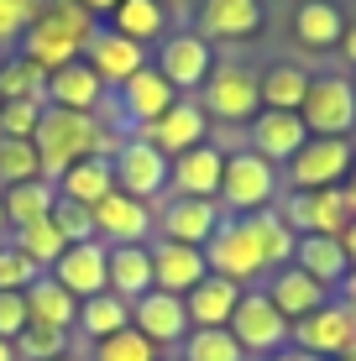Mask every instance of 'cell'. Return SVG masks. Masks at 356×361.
Instances as JSON below:
<instances>
[{"label":"cell","instance_id":"277c9868","mask_svg":"<svg viewBox=\"0 0 356 361\" xmlns=\"http://www.w3.org/2000/svg\"><path fill=\"white\" fill-rule=\"evenodd\" d=\"M283 194V178L267 157H257L252 147L226 152V173H220V209L231 215H257V209H273Z\"/></svg>","mask_w":356,"mask_h":361},{"label":"cell","instance_id":"680465c9","mask_svg":"<svg viewBox=\"0 0 356 361\" xmlns=\"http://www.w3.org/2000/svg\"><path fill=\"white\" fill-rule=\"evenodd\" d=\"M346 361H356V356H346Z\"/></svg>","mask_w":356,"mask_h":361},{"label":"cell","instance_id":"2e32d148","mask_svg":"<svg viewBox=\"0 0 356 361\" xmlns=\"http://www.w3.org/2000/svg\"><path fill=\"white\" fill-rule=\"evenodd\" d=\"M94 235L105 246H147L152 241V204H142V199H131L121 189L105 194L94 204Z\"/></svg>","mask_w":356,"mask_h":361},{"label":"cell","instance_id":"d6a6232c","mask_svg":"<svg viewBox=\"0 0 356 361\" xmlns=\"http://www.w3.org/2000/svg\"><path fill=\"white\" fill-rule=\"evenodd\" d=\"M126 325H131V304H126V298L94 293V298H84V304H79V325H73V330H79L84 341L100 345V341H110V335H121Z\"/></svg>","mask_w":356,"mask_h":361},{"label":"cell","instance_id":"7dc6e473","mask_svg":"<svg viewBox=\"0 0 356 361\" xmlns=\"http://www.w3.org/2000/svg\"><path fill=\"white\" fill-rule=\"evenodd\" d=\"M79 6H84V11H90V16H110V11H116V6H121V0H79Z\"/></svg>","mask_w":356,"mask_h":361},{"label":"cell","instance_id":"836d02e7","mask_svg":"<svg viewBox=\"0 0 356 361\" xmlns=\"http://www.w3.org/2000/svg\"><path fill=\"white\" fill-rule=\"evenodd\" d=\"M11 246H16V252L27 257L37 272H53L58 257L68 252V241H63V231L53 226V215H47V220H32V226H21V231H11Z\"/></svg>","mask_w":356,"mask_h":361},{"label":"cell","instance_id":"603a6c76","mask_svg":"<svg viewBox=\"0 0 356 361\" xmlns=\"http://www.w3.org/2000/svg\"><path fill=\"white\" fill-rule=\"evenodd\" d=\"M304 142H309V131H304V121L293 110H257V121H252V152L257 157H267L273 168H288Z\"/></svg>","mask_w":356,"mask_h":361},{"label":"cell","instance_id":"7bdbcfd3","mask_svg":"<svg viewBox=\"0 0 356 361\" xmlns=\"http://www.w3.org/2000/svg\"><path fill=\"white\" fill-rule=\"evenodd\" d=\"M37 6H42V0H0V58L21 47L27 27L37 21Z\"/></svg>","mask_w":356,"mask_h":361},{"label":"cell","instance_id":"4316f807","mask_svg":"<svg viewBox=\"0 0 356 361\" xmlns=\"http://www.w3.org/2000/svg\"><path fill=\"white\" fill-rule=\"evenodd\" d=\"M241 293H247V288H236V283H226V278H215V272H210L194 293H183L189 325L194 330H226L231 314H236V304H241Z\"/></svg>","mask_w":356,"mask_h":361},{"label":"cell","instance_id":"5bb4252c","mask_svg":"<svg viewBox=\"0 0 356 361\" xmlns=\"http://www.w3.org/2000/svg\"><path fill=\"white\" fill-rule=\"evenodd\" d=\"M173 99H178V90L163 79L152 63H147L142 73H131L126 84L116 90V110H121V126H131V131H147L157 116H168L173 110Z\"/></svg>","mask_w":356,"mask_h":361},{"label":"cell","instance_id":"681fc988","mask_svg":"<svg viewBox=\"0 0 356 361\" xmlns=\"http://www.w3.org/2000/svg\"><path fill=\"white\" fill-rule=\"evenodd\" d=\"M336 298H346V304L356 309V267H351V278H346V283H340V293H336Z\"/></svg>","mask_w":356,"mask_h":361},{"label":"cell","instance_id":"74e56055","mask_svg":"<svg viewBox=\"0 0 356 361\" xmlns=\"http://www.w3.org/2000/svg\"><path fill=\"white\" fill-rule=\"evenodd\" d=\"M178 361H247L231 330H189V341L178 345Z\"/></svg>","mask_w":356,"mask_h":361},{"label":"cell","instance_id":"cb8c5ba5","mask_svg":"<svg viewBox=\"0 0 356 361\" xmlns=\"http://www.w3.org/2000/svg\"><path fill=\"white\" fill-rule=\"evenodd\" d=\"M194 21L204 42H241L262 32V0H200Z\"/></svg>","mask_w":356,"mask_h":361},{"label":"cell","instance_id":"83f0119b","mask_svg":"<svg viewBox=\"0 0 356 361\" xmlns=\"http://www.w3.org/2000/svg\"><path fill=\"white\" fill-rule=\"evenodd\" d=\"M293 37H299V47H314V53L340 47V37H346V16H340L336 0H304V6L293 11Z\"/></svg>","mask_w":356,"mask_h":361},{"label":"cell","instance_id":"60d3db41","mask_svg":"<svg viewBox=\"0 0 356 361\" xmlns=\"http://www.w3.org/2000/svg\"><path fill=\"white\" fill-rule=\"evenodd\" d=\"M42 110H47L42 99H0V136L6 142H32Z\"/></svg>","mask_w":356,"mask_h":361},{"label":"cell","instance_id":"9a60e30c","mask_svg":"<svg viewBox=\"0 0 356 361\" xmlns=\"http://www.w3.org/2000/svg\"><path fill=\"white\" fill-rule=\"evenodd\" d=\"M131 330L147 335V341L157 345V351H178L183 341H189V309H183V298L173 293H142L137 304H131Z\"/></svg>","mask_w":356,"mask_h":361},{"label":"cell","instance_id":"8992f818","mask_svg":"<svg viewBox=\"0 0 356 361\" xmlns=\"http://www.w3.org/2000/svg\"><path fill=\"white\" fill-rule=\"evenodd\" d=\"M356 168V147L351 136H309L288 163V189L320 194V189H340Z\"/></svg>","mask_w":356,"mask_h":361},{"label":"cell","instance_id":"9c48e42d","mask_svg":"<svg viewBox=\"0 0 356 361\" xmlns=\"http://www.w3.org/2000/svg\"><path fill=\"white\" fill-rule=\"evenodd\" d=\"M299 121L309 136H351L356 131V84L340 73H314L309 94L299 105Z\"/></svg>","mask_w":356,"mask_h":361},{"label":"cell","instance_id":"d590c367","mask_svg":"<svg viewBox=\"0 0 356 361\" xmlns=\"http://www.w3.org/2000/svg\"><path fill=\"white\" fill-rule=\"evenodd\" d=\"M351 220H356V199L346 194V183L340 189H320V194H309V231H320V235H346L351 231Z\"/></svg>","mask_w":356,"mask_h":361},{"label":"cell","instance_id":"ac0fdd59","mask_svg":"<svg viewBox=\"0 0 356 361\" xmlns=\"http://www.w3.org/2000/svg\"><path fill=\"white\" fill-rule=\"evenodd\" d=\"M53 278L63 283L79 304H84V298H94V293H110V246H105V241H79V246H68V252L58 257Z\"/></svg>","mask_w":356,"mask_h":361},{"label":"cell","instance_id":"f35d334b","mask_svg":"<svg viewBox=\"0 0 356 361\" xmlns=\"http://www.w3.org/2000/svg\"><path fill=\"white\" fill-rule=\"evenodd\" d=\"M42 178V157L32 142H6L0 136V189H16V183Z\"/></svg>","mask_w":356,"mask_h":361},{"label":"cell","instance_id":"f6af8a7d","mask_svg":"<svg viewBox=\"0 0 356 361\" xmlns=\"http://www.w3.org/2000/svg\"><path fill=\"white\" fill-rule=\"evenodd\" d=\"M37 278H42V272H37V267L27 262V257H21L16 246H11V241L0 246V293H27Z\"/></svg>","mask_w":356,"mask_h":361},{"label":"cell","instance_id":"ee69618b","mask_svg":"<svg viewBox=\"0 0 356 361\" xmlns=\"http://www.w3.org/2000/svg\"><path fill=\"white\" fill-rule=\"evenodd\" d=\"M53 226L63 231L68 246L100 241V235H94V209H90V204H73V199H63V194H58V204H53Z\"/></svg>","mask_w":356,"mask_h":361},{"label":"cell","instance_id":"c3c4849f","mask_svg":"<svg viewBox=\"0 0 356 361\" xmlns=\"http://www.w3.org/2000/svg\"><path fill=\"white\" fill-rule=\"evenodd\" d=\"M340 53H346V63H356V21L346 27V37H340Z\"/></svg>","mask_w":356,"mask_h":361},{"label":"cell","instance_id":"8d00e7d4","mask_svg":"<svg viewBox=\"0 0 356 361\" xmlns=\"http://www.w3.org/2000/svg\"><path fill=\"white\" fill-rule=\"evenodd\" d=\"M0 99H42L47 105V73L21 53L0 58Z\"/></svg>","mask_w":356,"mask_h":361},{"label":"cell","instance_id":"8fae6325","mask_svg":"<svg viewBox=\"0 0 356 361\" xmlns=\"http://www.w3.org/2000/svg\"><path fill=\"white\" fill-rule=\"evenodd\" d=\"M152 68H157V73H163V79L183 94V90H200V84L210 79L215 53H210V42H204L200 32H168L163 42H157Z\"/></svg>","mask_w":356,"mask_h":361},{"label":"cell","instance_id":"f907efd6","mask_svg":"<svg viewBox=\"0 0 356 361\" xmlns=\"http://www.w3.org/2000/svg\"><path fill=\"white\" fill-rule=\"evenodd\" d=\"M340 246H346V257H351V267H356V220H351V231L340 235Z\"/></svg>","mask_w":356,"mask_h":361},{"label":"cell","instance_id":"3957f363","mask_svg":"<svg viewBox=\"0 0 356 361\" xmlns=\"http://www.w3.org/2000/svg\"><path fill=\"white\" fill-rule=\"evenodd\" d=\"M94 27H100V21H94L79 0H42V6H37V21L27 27L16 53L32 58L42 73H53L63 63H79V53H84V42H90Z\"/></svg>","mask_w":356,"mask_h":361},{"label":"cell","instance_id":"52a82bcc","mask_svg":"<svg viewBox=\"0 0 356 361\" xmlns=\"http://www.w3.org/2000/svg\"><path fill=\"white\" fill-rule=\"evenodd\" d=\"M293 351L304 356H320V361H346L356 356V309L346 298H330L325 309H314L309 319H299L288 335Z\"/></svg>","mask_w":356,"mask_h":361},{"label":"cell","instance_id":"f1b7e54d","mask_svg":"<svg viewBox=\"0 0 356 361\" xmlns=\"http://www.w3.org/2000/svg\"><path fill=\"white\" fill-rule=\"evenodd\" d=\"M110 293L126 304L152 293V246H110Z\"/></svg>","mask_w":356,"mask_h":361},{"label":"cell","instance_id":"44dd1931","mask_svg":"<svg viewBox=\"0 0 356 361\" xmlns=\"http://www.w3.org/2000/svg\"><path fill=\"white\" fill-rule=\"evenodd\" d=\"M210 278V267H204V252L200 246H178V241H152V288L157 293H194L200 283Z\"/></svg>","mask_w":356,"mask_h":361},{"label":"cell","instance_id":"6da1fadb","mask_svg":"<svg viewBox=\"0 0 356 361\" xmlns=\"http://www.w3.org/2000/svg\"><path fill=\"white\" fill-rule=\"evenodd\" d=\"M293 246H299V235L278 220V209L226 215L220 231L204 241V267H210L215 278L236 283V288H262L267 272L293 262Z\"/></svg>","mask_w":356,"mask_h":361},{"label":"cell","instance_id":"7a4b0ae2","mask_svg":"<svg viewBox=\"0 0 356 361\" xmlns=\"http://www.w3.org/2000/svg\"><path fill=\"white\" fill-rule=\"evenodd\" d=\"M121 136L126 131H110L100 116H73V110L47 105L42 121H37V131H32V147H37V157H42V178L58 183L73 163H84V157H116Z\"/></svg>","mask_w":356,"mask_h":361},{"label":"cell","instance_id":"4fadbf2b","mask_svg":"<svg viewBox=\"0 0 356 361\" xmlns=\"http://www.w3.org/2000/svg\"><path fill=\"white\" fill-rule=\"evenodd\" d=\"M79 58H84V63H90L94 73H100V84H105L110 94H116L121 84L131 79V73H142L147 63H152L142 42H131V37H121V32H110V27H94Z\"/></svg>","mask_w":356,"mask_h":361},{"label":"cell","instance_id":"484cf974","mask_svg":"<svg viewBox=\"0 0 356 361\" xmlns=\"http://www.w3.org/2000/svg\"><path fill=\"white\" fill-rule=\"evenodd\" d=\"M21 298H27V319H32V325H47V330L73 335V325H79V298H73L53 272H42V278H37Z\"/></svg>","mask_w":356,"mask_h":361},{"label":"cell","instance_id":"d4e9b609","mask_svg":"<svg viewBox=\"0 0 356 361\" xmlns=\"http://www.w3.org/2000/svg\"><path fill=\"white\" fill-rule=\"evenodd\" d=\"M293 267L309 272L314 283H325L330 293H336L340 283L351 278V257H346V246H340L336 235H320V231L299 235V246H293Z\"/></svg>","mask_w":356,"mask_h":361},{"label":"cell","instance_id":"db71d44e","mask_svg":"<svg viewBox=\"0 0 356 361\" xmlns=\"http://www.w3.org/2000/svg\"><path fill=\"white\" fill-rule=\"evenodd\" d=\"M346 194H351V199H356V168H351V178H346Z\"/></svg>","mask_w":356,"mask_h":361},{"label":"cell","instance_id":"e0dca14e","mask_svg":"<svg viewBox=\"0 0 356 361\" xmlns=\"http://www.w3.org/2000/svg\"><path fill=\"white\" fill-rule=\"evenodd\" d=\"M204 131H210V116L200 110V99H183V94H178L168 116H157L147 131H131V136H142L147 147H157V152L173 163L178 152H189V147L204 142Z\"/></svg>","mask_w":356,"mask_h":361},{"label":"cell","instance_id":"d6986e66","mask_svg":"<svg viewBox=\"0 0 356 361\" xmlns=\"http://www.w3.org/2000/svg\"><path fill=\"white\" fill-rule=\"evenodd\" d=\"M220 173H226V152L210 142L189 147L168 163V183H173L178 199H215L220 204Z\"/></svg>","mask_w":356,"mask_h":361},{"label":"cell","instance_id":"ab89813d","mask_svg":"<svg viewBox=\"0 0 356 361\" xmlns=\"http://www.w3.org/2000/svg\"><path fill=\"white\" fill-rule=\"evenodd\" d=\"M68 341H73V335H63V330L27 325L11 345H16V361H58V356H68Z\"/></svg>","mask_w":356,"mask_h":361},{"label":"cell","instance_id":"7402d4cb","mask_svg":"<svg viewBox=\"0 0 356 361\" xmlns=\"http://www.w3.org/2000/svg\"><path fill=\"white\" fill-rule=\"evenodd\" d=\"M105 99H110V90L100 84V73L84 63V58L47 73V105H58V110H73V116H100Z\"/></svg>","mask_w":356,"mask_h":361},{"label":"cell","instance_id":"30bf717a","mask_svg":"<svg viewBox=\"0 0 356 361\" xmlns=\"http://www.w3.org/2000/svg\"><path fill=\"white\" fill-rule=\"evenodd\" d=\"M110 168H116V189L142 199V204H152L157 194H168V157L157 152V147H147L142 136H131V131L121 136Z\"/></svg>","mask_w":356,"mask_h":361},{"label":"cell","instance_id":"4dcf8cb0","mask_svg":"<svg viewBox=\"0 0 356 361\" xmlns=\"http://www.w3.org/2000/svg\"><path fill=\"white\" fill-rule=\"evenodd\" d=\"M309 79H314V73L304 68V63H273L267 73H257L262 110H293V116H299L304 94H309Z\"/></svg>","mask_w":356,"mask_h":361},{"label":"cell","instance_id":"11a10c76","mask_svg":"<svg viewBox=\"0 0 356 361\" xmlns=\"http://www.w3.org/2000/svg\"><path fill=\"white\" fill-rule=\"evenodd\" d=\"M0 235H6V199H0Z\"/></svg>","mask_w":356,"mask_h":361},{"label":"cell","instance_id":"816d5d0a","mask_svg":"<svg viewBox=\"0 0 356 361\" xmlns=\"http://www.w3.org/2000/svg\"><path fill=\"white\" fill-rule=\"evenodd\" d=\"M262 361H320V356H304V351H278V356H262Z\"/></svg>","mask_w":356,"mask_h":361},{"label":"cell","instance_id":"bcb514c9","mask_svg":"<svg viewBox=\"0 0 356 361\" xmlns=\"http://www.w3.org/2000/svg\"><path fill=\"white\" fill-rule=\"evenodd\" d=\"M27 298L21 293H0V341H16L21 330H27Z\"/></svg>","mask_w":356,"mask_h":361},{"label":"cell","instance_id":"ffe728a7","mask_svg":"<svg viewBox=\"0 0 356 361\" xmlns=\"http://www.w3.org/2000/svg\"><path fill=\"white\" fill-rule=\"evenodd\" d=\"M262 293L273 298V309H278V314L288 319V325H299V319H309L314 309H325L330 298H336V293L325 288V283H314L309 272H299L293 262H288V267H278V272H267Z\"/></svg>","mask_w":356,"mask_h":361},{"label":"cell","instance_id":"7c38bea8","mask_svg":"<svg viewBox=\"0 0 356 361\" xmlns=\"http://www.w3.org/2000/svg\"><path fill=\"white\" fill-rule=\"evenodd\" d=\"M220 220H226V209L215 199H178L173 194L152 215V231H157V241H178V246H200L204 252V241L220 231Z\"/></svg>","mask_w":356,"mask_h":361},{"label":"cell","instance_id":"e575fe53","mask_svg":"<svg viewBox=\"0 0 356 361\" xmlns=\"http://www.w3.org/2000/svg\"><path fill=\"white\" fill-rule=\"evenodd\" d=\"M0 199H6V226L21 231L32 226V220H47L58 204V189L47 178H32V183H16V189H0Z\"/></svg>","mask_w":356,"mask_h":361},{"label":"cell","instance_id":"f546056e","mask_svg":"<svg viewBox=\"0 0 356 361\" xmlns=\"http://www.w3.org/2000/svg\"><path fill=\"white\" fill-rule=\"evenodd\" d=\"M53 189L63 199H73V204H90L94 209L105 194H116V168H110V157H84V163H73Z\"/></svg>","mask_w":356,"mask_h":361},{"label":"cell","instance_id":"1f68e13d","mask_svg":"<svg viewBox=\"0 0 356 361\" xmlns=\"http://www.w3.org/2000/svg\"><path fill=\"white\" fill-rule=\"evenodd\" d=\"M110 32L131 37V42H163L168 37V11L163 0H121L116 11H110Z\"/></svg>","mask_w":356,"mask_h":361},{"label":"cell","instance_id":"b9f144b4","mask_svg":"<svg viewBox=\"0 0 356 361\" xmlns=\"http://www.w3.org/2000/svg\"><path fill=\"white\" fill-rule=\"evenodd\" d=\"M94 361H163V351H157L147 335H137V330H121V335H110V341H100L94 345Z\"/></svg>","mask_w":356,"mask_h":361},{"label":"cell","instance_id":"ba28073f","mask_svg":"<svg viewBox=\"0 0 356 361\" xmlns=\"http://www.w3.org/2000/svg\"><path fill=\"white\" fill-rule=\"evenodd\" d=\"M226 330L236 335V345L247 351V361H262V356L288 351V335H293V325L273 309V298H267L262 288L241 293V304H236V314H231Z\"/></svg>","mask_w":356,"mask_h":361},{"label":"cell","instance_id":"9f6ffc18","mask_svg":"<svg viewBox=\"0 0 356 361\" xmlns=\"http://www.w3.org/2000/svg\"><path fill=\"white\" fill-rule=\"evenodd\" d=\"M58 361H79V356H58Z\"/></svg>","mask_w":356,"mask_h":361},{"label":"cell","instance_id":"5b68a950","mask_svg":"<svg viewBox=\"0 0 356 361\" xmlns=\"http://www.w3.org/2000/svg\"><path fill=\"white\" fill-rule=\"evenodd\" d=\"M257 105H262V90H257V68L236 63V58H226L210 68V79L200 84V110L210 121H226V126H252L257 121Z\"/></svg>","mask_w":356,"mask_h":361},{"label":"cell","instance_id":"f5cc1de1","mask_svg":"<svg viewBox=\"0 0 356 361\" xmlns=\"http://www.w3.org/2000/svg\"><path fill=\"white\" fill-rule=\"evenodd\" d=\"M0 361H16V345L11 341H0Z\"/></svg>","mask_w":356,"mask_h":361},{"label":"cell","instance_id":"6f0895ef","mask_svg":"<svg viewBox=\"0 0 356 361\" xmlns=\"http://www.w3.org/2000/svg\"><path fill=\"white\" fill-rule=\"evenodd\" d=\"M163 361H178V356H163Z\"/></svg>","mask_w":356,"mask_h":361}]
</instances>
